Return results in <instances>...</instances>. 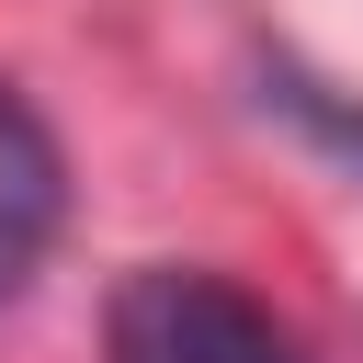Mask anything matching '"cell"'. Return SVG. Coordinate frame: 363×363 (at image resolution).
Here are the masks:
<instances>
[{
  "label": "cell",
  "instance_id": "cell-1",
  "mask_svg": "<svg viewBox=\"0 0 363 363\" xmlns=\"http://www.w3.org/2000/svg\"><path fill=\"white\" fill-rule=\"evenodd\" d=\"M102 363H306V340L204 261H136L102 306Z\"/></svg>",
  "mask_w": 363,
  "mask_h": 363
},
{
  "label": "cell",
  "instance_id": "cell-2",
  "mask_svg": "<svg viewBox=\"0 0 363 363\" xmlns=\"http://www.w3.org/2000/svg\"><path fill=\"white\" fill-rule=\"evenodd\" d=\"M57 216H68V159H57L45 113L0 79V295H23V284H34V261H45Z\"/></svg>",
  "mask_w": 363,
  "mask_h": 363
}]
</instances>
